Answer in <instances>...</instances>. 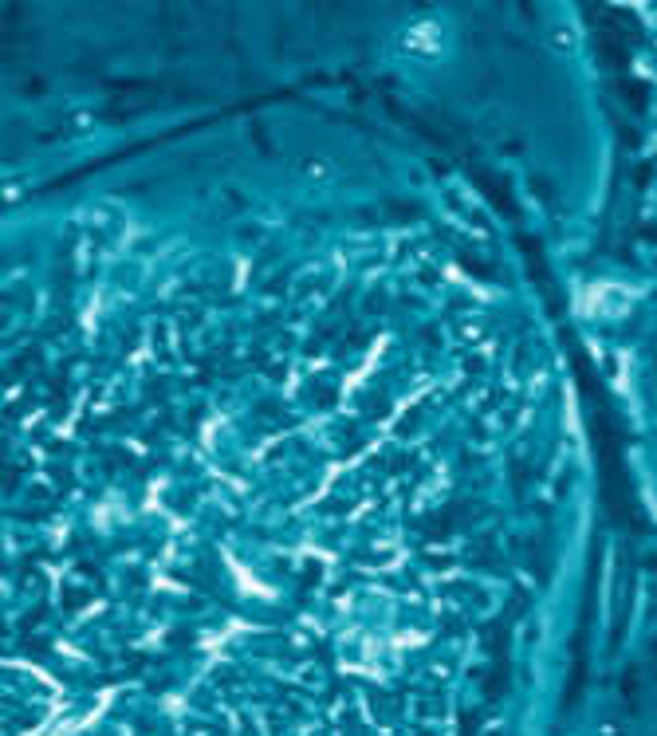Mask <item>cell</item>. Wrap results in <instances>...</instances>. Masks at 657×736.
I'll return each instance as SVG.
<instances>
[{"label":"cell","instance_id":"6da1fadb","mask_svg":"<svg viewBox=\"0 0 657 736\" xmlns=\"http://www.w3.org/2000/svg\"><path fill=\"white\" fill-rule=\"evenodd\" d=\"M398 52H402L405 59H413V64H442L453 52L449 29H445L437 16L410 20V24L398 32Z\"/></svg>","mask_w":657,"mask_h":736},{"label":"cell","instance_id":"7a4b0ae2","mask_svg":"<svg viewBox=\"0 0 657 736\" xmlns=\"http://www.w3.org/2000/svg\"><path fill=\"white\" fill-rule=\"evenodd\" d=\"M79 228H83L91 241H99V245H114V241L126 233V213L119 205H111V201H94V205L83 209Z\"/></svg>","mask_w":657,"mask_h":736},{"label":"cell","instance_id":"3957f363","mask_svg":"<svg viewBox=\"0 0 657 736\" xmlns=\"http://www.w3.org/2000/svg\"><path fill=\"white\" fill-rule=\"evenodd\" d=\"M547 47L564 52V56H575V52H579V32H575L571 20L559 16V20H552V24H547Z\"/></svg>","mask_w":657,"mask_h":736}]
</instances>
